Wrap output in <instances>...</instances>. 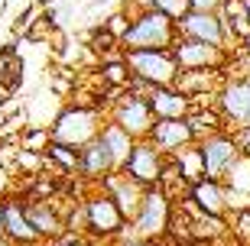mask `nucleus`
Wrapping results in <instances>:
<instances>
[{"label":"nucleus","instance_id":"f257e3e1","mask_svg":"<svg viewBox=\"0 0 250 246\" xmlns=\"http://www.w3.org/2000/svg\"><path fill=\"white\" fill-rule=\"evenodd\" d=\"M179 39V23L159 10H137V17L130 19V29L124 33L121 46L124 52L133 49H172Z\"/></svg>","mask_w":250,"mask_h":246},{"label":"nucleus","instance_id":"f03ea898","mask_svg":"<svg viewBox=\"0 0 250 246\" xmlns=\"http://www.w3.org/2000/svg\"><path fill=\"white\" fill-rule=\"evenodd\" d=\"M124 62H127L130 75L146 88H169L182 75L172 49H133V52H124Z\"/></svg>","mask_w":250,"mask_h":246},{"label":"nucleus","instance_id":"7ed1b4c3","mask_svg":"<svg viewBox=\"0 0 250 246\" xmlns=\"http://www.w3.org/2000/svg\"><path fill=\"white\" fill-rule=\"evenodd\" d=\"M101 114L94 107H68L62 110L52 123V143H62V146H72V149H84L88 143L101 136Z\"/></svg>","mask_w":250,"mask_h":246},{"label":"nucleus","instance_id":"20e7f679","mask_svg":"<svg viewBox=\"0 0 250 246\" xmlns=\"http://www.w3.org/2000/svg\"><path fill=\"white\" fill-rule=\"evenodd\" d=\"M169 220H172V204H169V194L163 191V185H153L146 188V198H143V208L130 224H133V233L137 240H156L169 230Z\"/></svg>","mask_w":250,"mask_h":246},{"label":"nucleus","instance_id":"39448f33","mask_svg":"<svg viewBox=\"0 0 250 246\" xmlns=\"http://www.w3.org/2000/svg\"><path fill=\"white\" fill-rule=\"evenodd\" d=\"M114 123L124 127L133 139H149L153 123H156V114H153L149 94L127 91V97H121L117 104H114Z\"/></svg>","mask_w":250,"mask_h":246},{"label":"nucleus","instance_id":"423d86ee","mask_svg":"<svg viewBox=\"0 0 250 246\" xmlns=\"http://www.w3.org/2000/svg\"><path fill=\"white\" fill-rule=\"evenodd\" d=\"M172 55H176L182 72H205V68H224L228 65V49L208 46V42L192 36H179L172 46Z\"/></svg>","mask_w":250,"mask_h":246},{"label":"nucleus","instance_id":"0eeeda50","mask_svg":"<svg viewBox=\"0 0 250 246\" xmlns=\"http://www.w3.org/2000/svg\"><path fill=\"white\" fill-rule=\"evenodd\" d=\"M205 159V175L208 178H224V172H234V165L244 159L241 146L234 136H224V133H211L198 143Z\"/></svg>","mask_w":250,"mask_h":246},{"label":"nucleus","instance_id":"6e6552de","mask_svg":"<svg viewBox=\"0 0 250 246\" xmlns=\"http://www.w3.org/2000/svg\"><path fill=\"white\" fill-rule=\"evenodd\" d=\"M179 36L202 39V42L218 49H228V42L234 39L231 29H228V19L221 13H198V10H188L186 17L179 19Z\"/></svg>","mask_w":250,"mask_h":246},{"label":"nucleus","instance_id":"1a4fd4ad","mask_svg":"<svg viewBox=\"0 0 250 246\" xmlns=\"http://www.w3.org/2000/svg\"><path fill=\"white\" fill-rule=\"evenodd\" d=\"M84 224H88L91 233H98V237H117V233H124L127 217H124L121 204L107 191H101V194H94V198L84 201Z\"/></svg>","mask_w":250,"mask_h":246},{"label":"nucleus","instance_id":"9d476101","mask_svg":"<svg viewBox=\"0 0 250 246\" xmlns=\"http://www.w3.org/2000/svg\"><path fill=\"white\" fill-rule=\"evenodd\" d=\"M124 172L133 175L137 182H143L146 188L153 185H163V175H166V162H163V149L153 143V139H137V146L130 152Z\"/></svg>","mask_w":250,"mask_h":246},{"label":"nucleus","instance_id":"9b49d317","mask_svg":"<svg viewBox=\"0 0 250 246\" xmlns=\"http://www.w3.org/2000/svg\"><path fill=\"white\" fill-rule=\"evenodd\" d=\"M101 182H104V191L121 204L124 217H127V220L137 217L140 208H143V198H146V185L137 182L133 175H127L124 169H121V172H111L107 178H101Z\"/></svg>","mask_w":250,"mask_h":246},{"label":"nucleus","instance_id":"f8f14e48","mask_svg":"<svg viewBox=\"0 0 250 246\" xmlns=\"http://www.w3.org/2000/svg\"><path fill=\"white\" fill-rule=\"evenodd\" d=\"M218 114L234 120L237 127L250 120V78L247 75L224 81V88L218 91Z\"/></svg>","mask_w":250,"mask_h":246},{"label":"nucleus","instance_id":"ddd939ff","mask_svg":"<svg viewBox=\"0 0 250 246\" xmlns=\"http://www.w3.org/2000/svg\"><path fill=\"white\" fill-rule=\"evenodd\" d=\"M149 139H153L166 155H176V152H182V149H188L198 136H195V127L186 117V120H156Z\"/></svg>","mask_w":250,"mask_h":246},{"label":"nucleus","instance_id":"4468645a","mask_svg":"<svg viewBox=\"0 0 250 246\" xmlns=\"http://www.w3.org/2000/svg\"><path fill=\"white\" fill-rule=\"evenodd\" d=\"M149 104H153L156 120H186V117H192V110H195V100L188 94H182L176 84L153 88L149 91Z\"/></svg>","mask_w":250,"mask_h":246},{"label":"nucleus","instance_id":"2eb2a0df","mask_svg":"<svg viewBox=\"0 0 250 246\" xmlns=\"http://www.w3.org/2000/svg\"><path fill=\"white\" fill-rule=\"evenodd\" d=\"M188 201H192L195 210H202L208 217H224L228 210V188H224L218 178H202L188 188Z\"/></svg>","mask_w":250,"mask_h":246},{"label":"nucleus","instance_id":"dca6fc26","mask_svg":"<svg viewBox=\"0 0 250 246\" xmlns=\"http://www.w3.org/2000/svg\"><path fill=\"white\" fill-rule=\"evenodd\" d=\"M78 172H82L84 178H107L111 172H121V169L114 162V152L107 149V143L98 136L94 143H88V146L82 149V169H78Z\"/></svg>","mask_w":250,"mask_h":246},{"label":"nucleus","instance_id":"f3484780","mask_svg":"<svg viewBox=\"0 0 250 246\" xmlns=\"http://www.w3.org/2000/svg\"><path fill=\"white\" fill-rule=\"evenodd\" d=\"M3 214H7V237L17 246H29L39 240V230L33 227V220L26 214V204L20 201H3Z\"/></svg>","mask_w":250,"mask_h":246},{"label":"nucleus","instance_id":"a211bd4d","mask_svg":"<svg viewBox=\"0 0 250 246\" xmlns=\"http://www.w3.org/2000/svg\"><path fill=\"white\" fill-rule=\"evenodd\" d=\"M101 139L107 143V149L114 152V162H117V169H124L127 165V159H130V152H133V146H137V139L130 136L124 127H117V123H104V130H101Z\"/></svg>","mask_w":250,"mask_h":246},{"label":"nucleus","instance_id":"6ab92c4d","mask_svg":"<svg viewBox=\"0 0 250 246\" xmlns=\"http://www.w3.org/2000/svg\"><path fill=\"white\" fill-rule=\"evenodd\" d=\"M26 214L33 220V227L39 230V237H59L62 233V217L56 214L52 204H46V201H29Z\"/></svg>","mask_w":250,"mask_h":246},{"label":"nucleus","instance_id":"aec40b11","mask_svg":"<svg viewBox=\"0 0 250 246\" xmlns=\"http://www.w3.org/2000/svg\"><path fill=\"white\" fill-rule=\"evenodd\" d=\"M176 169H179V175H182L188 185H195V182H202V178H208V175H205L202 149H198V146H188V149H182V152H176Z\"/></svg>","mask_w":250,"mask_h":246},{"label":"nucleus","instance_id":"412c9836","mask_svg":"<svg viewBox=\"0 0 250 246\" xmlns=\"http://www.w3.org/2000/svg\"><path fill=\"white\" fill-rule=\"evenodd\" d=\"M49 162H56L62 172H78L82 169V149L62 146V143H49Z\"/></svg>","mask_w":250,"mask_h":246},{"label":"nucleus","instance_id":"4be33fe9","mask_svg":"<svg viewBox=\"0 0 250 246\" xmlns=\"http://www.w3.org/2000/svg\"><path fill=\"white\" fill-rule=\"evenodd\" d=\"M101 78L107 84H114V88H127V81L130 78H133V75H130V68H127V62H111V65H104L101 68Z\"/></svg>","mask_w":250,"mask_h":246},{"label":"nucleus","instance_id":"5701e85b","mask_svg":"<svg viewBox=\"0 0 250 246\" xmlns=\"http://www.w3.org/2000/svg\"><path fill=\"white\" fill-rule=\"evenodd\" d=\"M153 10L166 13V17H172V19L179 23V19H182L188 10H192V3H188V0H153Z\"/></svg>","mask_w":250,"mask_h":246},{"label":"nucleus","instance_id":"b1692460","mask_svg":"<svg viewBox=\"0 0 250 246\" xmlns=\"http://www.w3.org/2000/svg\"><path fill=\"white\" fill-rule=\"evenodd\" d=\"M104 29H107L111 36L124 39V33L130 29V23H127V17H121V13H114V17H107V19H104Z\"/></svg>","mask_w":250,"mask_h":246},{"label":"nucleus","instance_id":"393cba45","mask_svg":"<svg viewBox=\"0 0 250 246\" xmlns=\"http://www.w3.org/2000/svg\"><path fill=\"white\" fill-rule=\"evenodd\" d=\"M192 3V10H198V13H221L224 10V0H188Z\"/></svg>","mask_w":250,"mask_h":246},{"label":"nucleus","instance_id":"a878e982","mask_svg":"<svg viewBox=\"0 0 250 246\" xmlns=\"http://www.w3.org/2000/svg\"><path fill=\"white\" fill-rule=\"evenodd\" d=\"M234 139H237V146H241V152L250 159V127H237V133H234Z\"/></svg>","mask_w":250,"mask_h":246},{"label":"nucleus","instance_id":"bb28decb","mask_svg":"<svg viewBox=\"0 0 250 246\" xmlns=\"http://www.w3.org/2000/svg\"><path fill=\"white\" fill-rule=\"evenodd\" d=\"M237 233H241L244 240H250V208L237 214Z\"/></svg>","mask_w":250,"mask_h":246},{"label":"nucleus","instance_id":"cd10ccee","mask_svg":"<svg viewBox=\"0 0 250 246\" xmlns=\"http://www.w3.org/2000/svg\"><path fill=\"white\" fill-rule=\"evenodd\" d=\"M33 13H36V3H33V7H26L23 13H20V17H17V23H13V29H17V33H20V29H26L29 23H33V19H29Z\"/></svg>","mask_w":250,"mask_h":246},{"label":"nucleus","instance_id":"c85d7f7f","mask_svg":"<svg viewBox=\"0 0 250 246\" xmlns=\"http://www.w3.org/2000/svg\"><path fill=\"white\" fill-rule=\"evenodd\" d=\"M124 246H159L156 240H127Z\"/></svg>","mask_w":250,"mask_h":246},{"label":"nucleus","instance_id":"c756f323","mask_svg":"<svg viewBox=\"0 0 250 246\" xmlns=\"http://www.w3.org/2000/svg\"><path fill=\"white\" fill-rule=\"evenodd\" d=\"M0 233L7 237V214H3V201H0Z\"/></svg>","mask_w":250,"mask_h":246},{"label":"nucleus","instance_id":"7c9ffc66","mask_svg":"<svg viewBox=\"0 0 250 246\" xmlns=\"http://www.w3.org/2000/svg\"><path fill=\"white\" fill-rule=\"evenodd\" d=\"M0 246H17V243H13L10 237H3V233H0Z\"/></svg>","mask_w":250,"mask_h":246},{"label":"nucleus","instance_id":"2f4dec72","mask_svg":"<svg viewBox=\"0 0 250 246\" xmlns=\"http://www.w3.org/2000/svg\"><path fill=\"white\" fill-rule=\"evenodd\" d=\"M56 0H36V7H52Z\"/></svg>","mask_w":250,"mask_h":246},{"label":"nucleus","instance_id":"473e14b6","mask_svg":"<svg viewBox=\"0 0 250 246\" xmlns=\"http://www.w3.org/2000/svg\"><path fill=\"white\" fill-rule=\"evenodd\" d=\"M244 52H247V55H250V39H247V42H244Z\"/></svg>","mask_w":250,"mask_h":246},{"label":"nucleus","instance_id":"72a5a7b5","mask_svg":"<svg viewBox=\"0 0 250 246\" xmlns=\"http://www.w3.org/2000/svg\"><path fill=\"white\" fill-rule=\"evenodd\" d=\"M244 3H247V13H250V0H244Z\"/></svg>","mask_w":250,"mask_h":246},{"label":"nucleus","instance_id":"f704fd0d","mask_svg":"<svg viewBox=\"0 0 250 246\" xmlns=\"http://www.w3.org/2000/svg\"><path fill=\"white\" fill-rule=\"evenodd\" d=\"M241 127H250V120H247V123H241Z\"/></svg>","mask_w":250,"mask_h":246},{"label":"nucleus","instance_id":"c9c22d12","mask_svg":"<svg viewBox=\"0 0 250 246\" xmlns=\"http://www.w3.org/2000/svg\"><path fill=\"white\" fill-rule=\"evenodd\" d=\"M7 3H10V0H3V7H7Z\"/></svg>","mask_w":250,"mask_h":246}]
</instances>
